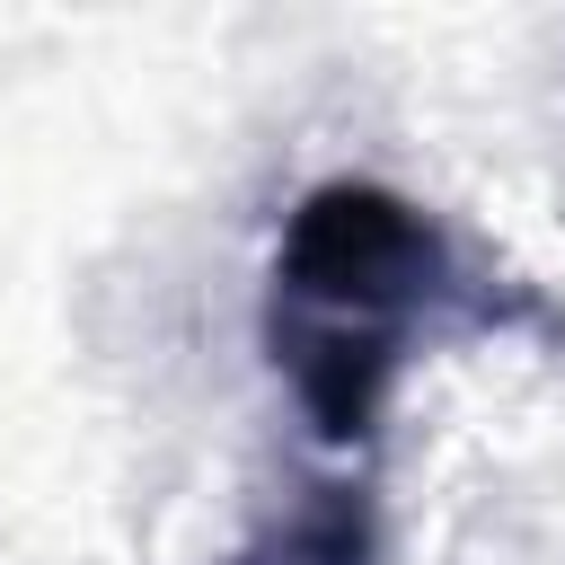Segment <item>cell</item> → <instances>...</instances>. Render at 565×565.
Masks as SVG:
<instances>
[{"label":"cell","instance_id":"1","mask_svg":"<svg viewBox=\"0 0 565 565\" xmlns=\"http://www.w3.org/2000/svg\"><path fill=\"white\" fill-rule=\"evenodd\" d=\"M441 282H450V247L415 203L353 177L300 194L274 247V362L291 371L327 441H371L397 344L415 309L441 300Z\"/></svg>","mask_w":565,"mask_h":565}]
</instances>
